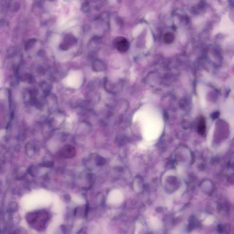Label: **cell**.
I'll return each instance as SVG.
<instances>
[{
	"instance_id": "obj_4",
	"label": "cell",
	"mask_w": 234,
	"mask_h": 234,
	"mask_svg": "<svg viewBox=\"0 0 234 234\" xmlns=\"http://www.w3.org/2000/svg\"><path fill=\"white\" fill-rule=\"evenodd\" d=\"M96 163L98 166H103L106 163V160L101 156H98L96 158Z\"/></svg>"
},
{
	"instance_id": "obj_1",
	"label": "cell",
	"mask_w": 234,
	"mask_h": 234,
	"mask_svg": "<svg viewBox=\"0 0 234 234\" xmlns=\"http://www.w3.org/2000/svg\"><path fill=\"white\" fill-rule=\"evenodd\" d=\"M60 155L66 158H71L74 157L76 154V149L72 145H66L60 151Z\"/></svg>"
},
{
	"instance_id": "obj_2",
	"label": "cell",
	"mask_w": 234,
	"mask_h": 234,
	"mask_svg": "<svg viewBox=\"0 0 234 234\" xmlns=\"http://www.w3.org/2000/svg\"><path fill=\"white\" fill-rule=\"evenodd\" d=\"M206 131V122L204 118L200 116L198 119L197 131L200 135H204Z\"/></svg>"
},
{
	"instance_id": "obj_3",
	"label": "cell",
	"mask_w": 234,
	"mask_h": 234,
	"mask_svg": "<svg viewBox=\"0 0 234 234\" xmlns=\"http://www.w3.org/2000/svg\"><path fill=\"white\" fill-rule=\"evenodd\" d=\"M175 36L174 34L171 32H167L164 34L163 40L164 43L166 44H170L174 40Z\"/></svg>"
},
{
	"instance_id": "obj_5",
	"label": "cell",
	"mask_w": 234,
	"mask_h": 234,
	"mask_svg": "<svg viewBox=\"0 0 234 234\" xmlns=\"http://www.w3.org/2000/svg\"><path fill=\"white\" fill-rule=\"evenodd\" d=\"M76 22L75 21H71L67 25V28H70V27H72L73 26H74L75 24H76Z\"/></svg>"
},
{
	"instance_id": "obj_6",
	"label": "cell",
	"mask_w": 234,
	"mask_h": 234,
	"mask_svg": "<svg viewBox=\"0 0 234 234\" xmlns=\"http://www.w3.org/2000/svg\"><path fill=\"white\" fill-rule=\"evenodd\" d=\"M65 23V19L64 18H60L59 21V25L61 26L63 25Z\"/></svg>"
}]
</instances>
